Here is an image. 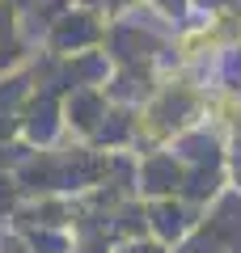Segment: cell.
<instances>
[{"mask_svg":"<svg viewBox=\"0 0 241 253\" xmlns=\"http://www.w3.org/2000/svg\"><path fill=\"white\" fill-rule=\"evenodd\" d=\"M98 21H93V13H63V17H55V30H51V46L60 55H76L85 51L89 42H98Z\"/></svg>","mask_w":241,"mask_h":253,"instance_id":"6da1fadb","label":"cell"},{"mask_svg":"<svg viewBox=\"0 0 241 253\" xmlns=\"http://www.w3.org/2000/svg\"><path fill=\"white\" fill-rule=\"evenodd\" d=\"M60 114H63V106L55 101V93L51 89H38V97H30V106H26L21 131H26L34 144H51V135L60 131Z\"/></svg>","mask_w":241,"mask_h":253,"instance_id":"7a4b0ae2","label":"cell"},{"mask_svg":"<svg viewBox=\"0 0 241 253\" xmlns=\"http://www.w3.org/2000/svg\"><path fill=\"white\" fill-rule=\"evenodd\" d=\"M63 118L80 131H98L106 118V93H98V84H76L63 101Z\"/></svg>","mask_w":241,"mask_h":253,"instance_id":"3957f363","label":"cell"},{"mask_svg":"<svg viewBox=\"0 0 241 253\" xmlns=\"http://www.w3.org/2000/svg\"><path fill=\"white\" fill-rule=\"evenodd\" d=\"M21 59V34H17V13L0 0V68H13Z\"/></svg>","mask_w":241,"mask_h":253,"instance_id":"277c9868","label":"cell"}]
</instances>
